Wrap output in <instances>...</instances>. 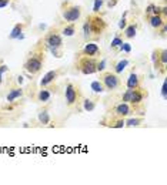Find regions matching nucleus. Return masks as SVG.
I'll return each instance as SVG.
<instances>
[{
    "instance_id": "obj_1",
    "label": "nucleus",
    "mask_w": 167,
    "mask_h": 185,
    "mask_svg": "<svg viewBox=\"0 0 167 185\" xmlns=\"http://www.w3.org/2000/svg\"><path fill=\"white\" fill-rule=\"evenodd\" d=\"M101 84L104 85V90H109V91H113V90H117L122 84L120 81V77L116 73H111V71H106V73L101 74Z\"/></svg>"
},
{
    "instance_id": "obj_2",
    "label": "nucleus",
    "mask_w": 167,
    "mask_h": 185,
    "mask_svg": "<svg viewBox=\"0 0 167 185\" xmlns=\"http://www.w3.org/2000/svg\"><path fill=\"white\" fill-rule=\"evenodd\" d=\"M89 22H90V27H92V33L94 34V36H101V33H103L104 30L107 29V23L104 22L103 18L100 17V16L97 14H93V16H89Z\"/></svg>"
},
{
    "instance_id": "obj_3",
    "label": "nucleus",
    "mask_w": 167,
    "mask_h": 185,
    "mask_svg": "<svg viewBox=\"0 0 167 185\" xmlns=\"http://www.w3.org/2000/svg\"><path fill=\"white\" fill-rule=\"evenodd\" d=\"M79 68H80V71H82L83 74L89 76V74H93L97 71V61L94 60V57L86 56V57H82V60H80Z\"/></svg>"
},
{
    "instance_id": "obj_4",
    "label": "nucleus",
    "mask_w": 167,
    "mask_h": 185,
    "mask_svg": "<svg viewBox=\"0 0 167 185\" xmlns=\"http://www.w3.org/2000/svg\"><path fill=\"white\" fill-rule=\"evenodd\" d=\"M41 67H43V59H41V54L30 56L29 59L26 60V63H24V68H26L30 74H37L41 70Z\"/></svg>"
},
{
    "instance_id": "obj_5",
    "label": "nucleus",
    "mask_w": 167,
    "mask_h": 185,
    "mask_svg": "<svg viewBox=\"0 0 167 185\" xmlns=\"http://www.w3.org/2000/svg\"><path fill=\"white\" fill-rule=\"evenodd\" d=\"M79 97H80V94H79V90L76 88V85L69 83V84L66 85V90H64V100H66V104L69 107L74 105V104L79 101Z\"/></svg>"
},
{
    "instance_id": "obj_6",
    "label": "nucleus",
    "mask_w": 167,
    "mask_h": 185,
    "mask_svg": "<svg viewBox=\"0 0 167 185\" xmlns=\"http://www.w3.org/2000/svg\"><path fill=\"white\" fill-rule=\"evenodd\" d=\"M82 16V10L79 6H67L63 9V18L69 23H76Z\"/></svg>"
},
{
    "instance_id": "obj_7",
    "label": "nucleus",
    "mask_w": 167,
    "mask_h": 185,
    "mask_svg": "<svg viewBox=\"0 0 167 185\" xmlns=\"http://www.w3.org/2000/svg\"><path fill=\"white\" fill-rule=\"evenodd\" d=\"M45 43L49 48H60L63 46V40H62V36L57 34L56 31H50V33L46 34L45 37Z\"/></svg>"
},
{
    "instance_id": "obj_8",
    "label": "nucleus",
    "mask_w": 167,
    "mask_h": 185,
    "mask_svg": "<svg viewBox=\"0 0 167 185\" xmlns=\"http://www.w3.org/2000/svg\"><path fill=\"white\" fill-rule=\"evenodd\" d=\"M82 53H83L84 56H89V57H96V56L100 54V47H99L96 43L89 41L87 44H84V47H83Z\"/></svg>"
},
{
    "instance_id": "obj_9",
    "label": "nucleus",
    "mask_w": 167,
    "mask_h": 185,
    "mask_svg": "<svg viewBox=\"0 0 167 185\" xmlns=\"http://www.w3.org/2000/svg\"><path fill=\"white\" fill-rule=\"evenodd\" d=\"M60 70H50L43 76V78L40 80V87H47L49 84H52L56 78L59 77Z\"/></svg>"
},
{
    "instance_id": "obj_10",
    "label": "nucleus",
    "mask_w": 167,
    "mask_h": 185,
    "mask_svg": "<svg viewBox=\"0 0 167 185\" xmlns=\"http://www.w3.org/2000/svg\"><path fill=\"white\" fill-rule=\"evenodd\" d=\"M131 113H133V110L130 108L129 103H123V101L120 104H117L114 108V114L117 115V117H127V115H130Z\"/></svg>"
},
{
    "instance_id": "obj_11",
    "label": "nucleus",
    "mask_w": 167,
    "mask_h": 185,
    "mask_svg": "<svg viewBox=\"0 0 167 185\" xmlns=\"http://www.w3.org/2000/svg\"><path fill=\"white\" fill-rule=\"evenodd\" d=\"M144 96H147V92L143 91V88L137 87V88H134L133 91H131V97H130V103L133 104V105H137V104H140L141 101H143Z\"/></svg>"
},
{
    "instance_id": "obj_12",
    "label": "nucleus",
    "mask_w": 167,
    "mask_h": 185,
    "mask_svg": "<svg viewBox=\"0 0 167 185\" xmlns=\"http://www.w3.org/2000/svg\"><path fill=\"white\" fill-rule=\"evenodd\" d=\"M126 85H127V88H131V90L140 87V77L136 73H131L129 76V78H127Z\"/></svg>"
},
{
    "instance_id": "obj_13",
    "label": "nucleus",
    "mask_w": 167,
    "mask_h": 185,
    "mask_svg": "<svg viewBox=\"0 0 167 185\" xmlns=\"http://www.w3.org/2000/svg\"><path fill=\"white\" fill-rule=\"evenodd\" d=\"M148 22H150V26H152L153 29H160V27L166 23L164 18L161 17V14H153L152 17L148 18Z\"/></svg>"
},
{
    "instance_id": "obj_14",
    "label": "nucleus",
    "mask_w": 167,
    "mask_h": 185,
    "mask_svg": "<svg viewBox=\"0 0 167 185\" xmlns=\"http://www.w3.org/2000/svg\"><path fill=\"white\" fill-rule=\"evenodd\" d=\"M50 98H52V92L45 87H41V90H39V92H37V100L40 103H49Z\"/></svg>"
},
{
    "instance_id": "obj_15",
    "label": "nucleus",
    "mask_w": 167,
    "mask_h": 185,
    "mask_svg": "<svg viewBox=\"0 0 167 185\" xmlns=\"http://www.w3.org/2000/svg\"><path fill=\"white\" fill-rule=\"evenodd\" d=\"M22 96H23V90L20 88V87H16V88H11L10 91H9V94H7L6 98H7L9 103H13L16 98H20Z\"/></svg>"
},
{
    "instance_id": "obj_16",
    "label": "nucleus",
    "mask_w": 167,
    "mask_h": 185,
    "mask_svg": "<svg viewBox=\"0 0 167 185\" xmlns=\"http://www.w3.org/2000/svg\"><path fill=\"white\" fill-rule=\"evenodd\" d=\"M82 33H83V37H84V40H90V39H92L93 33H92V27H90L89 18H86L84 23H83V26H82Z\"/></svg>"
},
{
    "instance_id": "obj_17",
    "label": "nucleus",
    "mask_w": 167,
    "mask_h": 185,
    "mask_svg": "<svg viewBox=\"0 0 167 185\" xmlns=\"http://www.w3.org/2000/svg\"><path fill=\"white\" fill-rule=\"evenodd\" d=\"M136 33H137V24L131 23V24L124 27V36H126V39H133L136 36Z\"/></svg>"
},
{
    "instance_id": "obj_18",
    "label": "nucleus",
    "mask_w": 167,
    "mask_h": 185,
    "mask_svg": "<svg viewBox=\"0 0 167 185\" xmlns=\"http://www.w3.org/2000/svg\"><path fill=\"white\" fill-rule=\"evenodd\" d=\"M37 120H39V122H40V124H43V125H47L49 122H50V115H49L47 110H41L40 113H39V115H37Z\"/></svg>"
},
{
    "instance_id": "obj_19",
    "label": "nucleus",
    "mask_w": 167,
    "mask_h": 185,
    "mask_svg": "<svg viewBox=\"0 0 167 185\" xmlns=\"http://www.w3.org/2000/svg\"><path fill=\"white\" fill-rule=\"evenodd\" d=\"M76 33V27H74V23H69L67 26L63 27V30H62V34L66 37H71L73 34Z\"/></svg>"
},
{
    "instance_id": "obj_20",
    "label": "nucleus",
    "mask_w": 167,
    "mask_h": 185,
    "mask_svg": "<svg viewBox=\"0 0 167 185\" xmlns=\"http://www.w3.org/2000/svg\"><path fill=\"white\" fill-rule=\"evenodd\" d=\"M129 66V60L127 59H124V60H120L119 63L114 66V73L116 74H120V73H123V71L126 70V67Z\"/></svg>"
},
{
    "instance_id": "obj_21",
    "label": "nucleus",
    "mask_w": 167,
    "mask_h": 185,
    "mask_svg": "<svg viewBox=\"0 0 167 185\" xmlns=\"http://www.w3.org/2000/svg\"><path fill=\"white\" fill-rule=\"evenodd\" d=\"M22 30H23V24L22 23H17V24L13 27L11 33L9 34V39H17V37L20 36V33H22Z\"/></svg>"
},
{
    "instance_id": "obj_22",
    "label": "nucleus",
    "mask_w": 167,
    "mask_h": 185,
    "mask_svg": "<svg viewBox=\"0 0 167 185\" xmlns=\"http://www.w3.org/2000/svg\"><path fill=\"white\" fill-rule=\"evenodd\" d=\"M159 61L161 63V71L164 73V67H166V64H167V51L166 50L159 51Z\"/></svg>"
},
{
    "instance_id": "obj_23",
    "label": "nucleus",
    "mask_w": 167,
    "mask_h": 185,
    "mask_svg": "<svg viewBox=\"0 0 167 185\" xmlns=\"http://www.w3.org/2000/svg\"><path fill=\"white\" fill-rule=\"evenodd\" d=\"M92 90L94 92H103L104 91V85L101 84L100 80H96V81L92 83Z\"/></svg>"
},
{
    "instance_id": "obj_24",
    "label": "nucleus",
    "mask_w": 167,
    "mask_h": 185,
    "mask_svg": "<svg viewBox=\"0 0 167 185\" xmlns=\"http://www.w3.org/2000/svg\"><path fill=\"white\" fill-rule=\"evenodd\" d=\"M143 122V118H130L127 121H124V125L127 127H137Z\"/></svg>"
},
{
    "instance_id": "obj_25",
    "label": "nucleus",
    "mask_w": 167,
    "mask_h": 185,
    "mask_svg": "<svg viewBox=\"0 0 167 185\" xmlns=\"http://www.w3.org/2000/svg\"><path fill=\"white\" fill-rule=\"evenodd\" d=\"M83 108L90 113V111H93L96 108V104H94V101H92V100H84L83 101Z\"/></svg>"
},
{
    "instance_id": "obj_26",
    "label": "nucleus",
    "mask_w": 167,
    "mask_h": 185,
    "mask_svg": "<svg viewBox=\"0 0 167 185\" xmlns=\"http://www.w3.org/2000/svg\"><path fill=\"white\" fill-rule=\"evenodd\" d=\"M113 128H123L124 127V120H123V117H119V118L116 120V121H113V124H110Z\"/></svg>"
},
{
    "instance_id": "obj_27",
    "label": "nucleus",
    "mask_w": 167,
    "mask_h": 185,
    "mask_svg": "<svg viewBox=\"0 0 167 185\" xmlns=\"http://www.w3.org/2000/svg\"><path fill=\"white\" fill-rule=\"evenodd\" d=\"M123 43V39H120L119 36H116L113 40H111V48H119Z\"/></svg>"
},
{
    "instance_id": "obj_28",
    "label": "nucleus",
    "mask_w": 167,
    "mask_h": 185,
    "mask_svg": "<svg viewBox=\"0 0 167 185\" xmlns=\"http://www.w3.org/2000/svg\"><path fill=\"white\" fill-rule=\"evenodd\" d=\"M131 91H133L131 88H127V90H126V92L123 94V98H122L123 103H130V97H131Z\"/></svg>"
},
{
    "instance_id": "obj_29",
    "label": "nucleus",
    "mask_w": 167,
    "mask_h": 185,
    "mask_svg": "<svg viewBox=\"0 0 167 185\" xmlns=\"http://www.w3.org/2000/svg\"><path fill=\"white\" fill-rule=\"evenodd\" d=\"M101 6H103V0H94V7H93V11H94V13H99Z\"/></svg>"
},
{
    "instance_id": "obj_30",
    "label": "nucleus",
    "mask_w": 167,
    "mask_h": 185,
    "mask_svg": "<svg viewBox=\"0 0 167 185\" xmlns=\"http://www.w3.org/2000/svg\"><path fill=\"white\" fill-rule=\"evenodd\" d=\"M153 61H154V67L156 68H159V50H156V51L153 53Z\"/></svg>"
},
{
    "instance_id": "obj_31",
    "label": "nucleus",
    "mask_w": 167,
    "mask_h": 185,
    "mask_svg": "<svg viewBox=\"0 0 167 185\" xmlns=\"http://www.w3.org/2000/svg\"><path fill=\"white\" fill-rule=\"evenodd\" d=\"M120 50H124V51H126V53H129L130 51V50H131V47H130V44H129V43H122V46H120Z\"/></svg>"
},
{
    "instance_id": "obj_32",
    "label": "nucleus",
    "mask_w": 167,
    "mask_h": 185,
    "mask_svg": "<svg viewBox=\"0 0 167 185\" xmlns=\"http://www.w3.org/2000/svg\"><path fill=\"white\" fill-rule=\"evenodd\" d=\"M124 16H126V14H124ZM124 16L122 17V20H120V23H119V29H124V27L127 26V23H126V17H124Z\"/></svg>"
},
{
    "instance_id": "obj_33",
    "label": "nucleus",
    "mask_w": 167,
    "mask_h": 185,
    "mask_svg": "<svg viewBox=\"0 0 167 185\" xmlns=\"http://www.w3.org/2000/svg\"><path fill=\"white\" fill-rule=\"evenodd\" d=\"M161 96H163V98H166L167 97V81L163 83V88H161Z\"/></svg>"
},
{
    "instance_id": "obj_34",
    "label": "nucleus",
    "mask_w": 167,
    "mask_h": 185,
    "mask_svg": "<svg viewBox=\"0 0 167 185\" xmlns=\"http://www.w3.org/2000/svg\"><path fill=\"white\" fill-rule=\"evenodd\" d=\"M104 66H106V61H104V60H101V63H97V71H103Z\"/></svg>"
},
{
    "instance_id": "obj_35",
    "label": "nucleus",
    "mask_w": 167,
    "mask_h": 185,
    "mask_svg": "<svg viewBox=\"0 0 167 185\" xmlns=\"http://www.w3.org/2000/svg\"><path fill=\"white\" fill-rule=\"evenodd\" d=\"M154 6H156V4H148L147 7H146V14H150V13H153V10H154Z\"/></svg>"
},
{
    "instance_id": "obj_36",
    "label": "nucleus",
    "mask_w": 167,
    "mask_h": 185,
    "mask_svg": "<svg viewBox=\"0 0 167 185\" xmlns=\"http://www.w3.org/2000/svg\"><path fill=\"white\" fill-rule=\"evenodd\" d=\"M9 3H10V0H0V9L9 6Z\"/></svg>"
},
{
    "instance_id": "obj_37",
    "label": "nucleus",
    "mask_w": 167,
    "mask_h": 185,
    "mask_svg": "<svg viewBox=\"0 0 167 185\" xmlns=\"http://www.w3.org/2000/svg\"><path fill=\"white\" fill-rule=\"evenodd\" d=\"M117 2H119V0H109L107 6H109V7H114L116 4H117Z\"/></svg>"
},
{
    "instance_id": "obj_38",
    "label": "nucleus",
    "mask_w": 167,
    "mask_h": 185,
    "mask_svg": "<svg viewBox=\"0 0 167 185\" xmlns=\"http://www.w3.org/2000/svg\"><path fill=\"white\" fill-rule=\"evenodd\" d=\"M4 71H7V66H2V67H0V73H4Z\"/></svg>"
},
{
    "instance_id": "obj_39",
    "label": "nucleus",
    "mask_w": 167,
    "mask_h": 185,
    "mask_svg": "<svg viewBox=\"0 0 167 185\" xmlns=\"http://www.w3.org/2000/svg\"><path fill=\"white\" fill-rule=\"evenodd\" d=\"M64 2H69V0H64Z\"/></svg>"
}]
</instances>
